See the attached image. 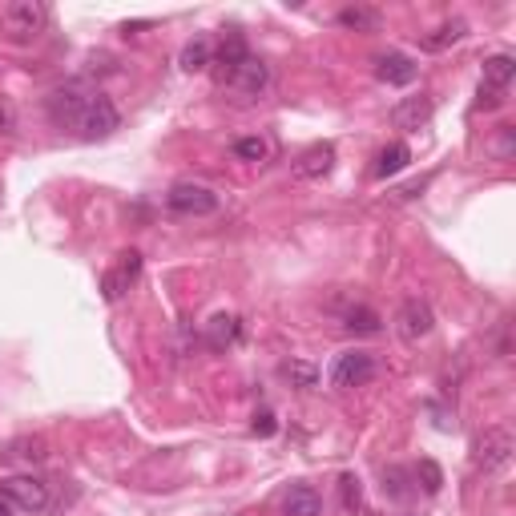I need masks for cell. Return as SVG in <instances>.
Returning <instances> with one entry per match:
<instances>
[{
  "label": "cell",
  "instance_id": "cell-13",
  "mask_svg": "<svg viewBox=\"0 0 516 516\" xmlns=\"http://www.w3.org/2000/svg\"><path fill=\"white\" fill-rule=\"evenodd\" d=\"M137 275H142V255H137V250H129V255H121L117 267L109 270L106 278H101V290H106V298H121L129 287H134Z\"/></svg>",
  "mask_w": 516,
  "mask_h": 516
},
{
  "label": "cell",
  "instance_id": "cell-15",
  "mask_svg": "<svg viewBox=\"0 0 516 516\" xmlns=\"http://www.w3.org/2000/svg\"><path fill=\"white\" fill-rule=\"evenodd\" d=\"M335 166V149L331 146H311L298 154L295 162V177H307V182H315V177H327Z\"/></svg>",
  "mask_w": 516,
  "mask_h": 516
},
{
  "label": "cell",
  "instance_id": "cell-27",
  "mask_svg": "<svg viewBox=\"0 0 516 516\" xmlns=\"http://www.w3.org/2000/svg\"><path fill=\"white\" fill-rule=\"evenodd\" d=\"M383 488H388L391 496H408V472H403V468H388V472H383Z\"/></svg>",
  "mask_w": 516,
  "mask_h": 516
},
{
  "label": "cell",
  "instance_id": "cell-12",
  "mask_svg": "<svg viewBox=\"0 0 516 516\" xmlns=\"http://www.w3.org/2000/svg\"><path fill=\"white\" fill-rule=\"evenodd\" d=\"M420 73V65L408 57V53H383L379 61H375V77L383 81V86H411Z\"/></svg>",
  "mask_w": 516,
  "mask_h": 516
},
{
  "label": "cell",
  "instance_id": "cell-18",
  "mask_svg": "<svg viewBox=\"0 0 516 516\" xmlns=\"http://www.w3.org/2000/svg\"><path fill=\"white\" fill-rule=\"evenodd\" d=\"M247 57H250V49H247V41H242V33H227V41H222V49H218V77H222V86H227V77Z\"/></svg>",
  "mask_w": 516,
  "mask_h": 516
},
{
  "label": "cell",
  "instance_id": "cell-4",
  "mask_svg": "<svg viewBox=\"0 0 516 516\" xmlns=\"http://www.w3.org/2000/svg\"><path fill=\"white\" fill-rule=\"evenodd\" d=\"M512 452H516V440H512L509 428H484L481 436H476L472 460H476V468H484V472H501V468L512 460Z\"/></svg>",
  "mask_w": 516,
  "mask_h": 516
},
{
  "label": "cell",
  "instance_id": "cell-8",
  "mask_svg": "<svg viewBox=\"0 0 516 516\" xmlns=\"http://www.w3.org/2000/svg\"><path fill=\"white\" fill-rule=\"evenodd\" d=\"M396 331H400L403 343H420L436 331V315H431V307L424 298H408V303L396 311Z\"/></svg>",
  "mask_w": 516,
  "mask_h": 516
},
{
  "label": "cell",
  "instance_id": "cell-20",
  "mask_svg": "<svg viewBox=\"0 0 516 516\" xmlns=\"http://www.w3.org/2000/svg\"><path fill=\"white\" fill-rule=\"evenodd\" d=\"M408 162H411V149L403 146V142H391L388 149H379V157H375V177H396L400 170H408Z\"/></svg>",
  "mask_w": 516,
  "mask_h": 516
},
{
  "label": "cell",
  "instance_id": "cell-25",
  "mask_svg": "<svg viewBox=\"0 0 516 516\" xmlns=\"http://www.w3.org/2000/svg\"><path fill=\"white\" fill-rule=\"evenodd\" d=\"M339 488H343V504H347V512H359V509H363V488H359V476L347 472L343 481H339Z\"/></svg>",
  "mask_w": 516,
  "mask_h": 516
},
{
  "label": "cell",
  "instance_id": "cell-29",
  "mask_svg": "<svg viewBox=\"0 0 516 516\" xmlns=\"http://www.w3.org/2000/svg\"><path fill=\"white\" fill-rule=\"evenodd\" d=\"M0 134H16V117H13V109L0 101Z\"/></svg>",
  "mask_w": 516,
  "mask_h": 516
},
{
  "label": "cell",
  "instance_id": "cell-11",
  "mask_svg": "<svg viewBox=\"0 0 516 516\" xmlns=\"http://www.w3.org/2000/svg\"><path fill=\"white\" fill-rule=\"evenodd\" d=\"M431 121V97L420 93V97H403L396 109H391V126L403 129V134H416Z\"/></svg>",
  "mask_w": 516,
  "mask_h": 516
},
{
  "label": "cell",
  "instance_id": "cell-19",
  "mask_svg": "<svg viewBox=\"0 0 516 516\" xmlns=\"http://www.w3.org/2000/svg\"><path fill=\"white\" fill-rule=\"evenodd\" d=\"M242 335V323L238 315H214L210 323H206V343L214 347V351H222V347H230L234 339Z\"/></svg>",
  "mask_w": 516,
  "mask_h": 516
},
{
  "label": "cell",
  "instance_id": "cell-14",
  "mask_svg": "<svg viewBox=\"0 0 516 516\" xmlns=\"http://www.w3.org/2000/svg\"><path fill=\"white\" fill-rule=\"evenodd\" d=\"M339 327H343V331H351V335H379L383 331V319L368 303H347L343 311H339Z\"/></svg>",
  "mask_w": 516,
  "mask_h": 516
},
{
  "label": "cell",
  "instance_id": "cell-24",
  "mask_svg": "<svg viewBox=\"0 0 516 516\" xmlns=\"http://www.w3.org/2000/svg\"><path fill=\"white\" fill-rule=\"evenodd\" d=\"M267 154H270V146L262 142V137H238V142H234V157H238V162H267Z\"/></svg>",
  "mask_w": 516,
  "mask_h": 516
},
{
  "label": "cell",
  "instance_id": "cell-16",
  "mask_svg": "<svg viewBox=\"0 0 516 516\" xmlns=\"http://www.w3.org/2000/svg\"><path fill=\"white\" fill-rule=\"evenodd\" d=\"M283 516H323V496L311 484H295L283 496Z\"/></svg>",
  "mask_w": 516,
  "mask_h": 516
},
{
  "label": "cell",
  "instance_id": "cell-2",
  "mask_svg": "<svg viewBox=\"0 0 516 516\" xmlns=\"http://www.w3.org/2000/svg\"><path fill=\"white\" fill-rule=\"evenodd\" d=\"M45 21H49V8L36 5V0H13V5L0 13V29L13 36L16 45L33 41V36L45 29Z\"/></svg>",
  "mask_w": 516,
  "mask_h": 516
},
{
  "label": "cell",
  "instance_id": "cell-3",
  "mask_svg": "<svg viewBox=\"0 0 516 516\" xmlns=\"http://www.w3.org/2000/svg\"><path fill=\"white\" fill-rule=\"evenodd\" d=\"M166 206H170L174 214H186V218H206V214L218 210V194L202 182H177V186H170V194H166Z\"/></svg>",
  "mask_w": 516,
  "mask_h": 516
},
{
  "label": "cell",
  "instance_id": "cell-23",
  "mask_svg": "<svg viewBox=\"0 0 516 516\" xmlns=\"http://www.w3.org/2000/svg\"><path fill=\"white\" fill-rule=\"evenodd\" d=\"M339 25L343 29H355V33H375L379 29V13H375V8H343Z\"/></svg>",
  "mask_w": 516,
  "mask_h": 516
},
{
  "label": "cell",
  "instance_id": "cell-22",
  "mask_svg": "<svg viewBox=\"0 0 516 516\" xmlns=\"http://www.w3.org/2000/svg\"><path fill=\"white\" fill-rule=\"evenodd\" d=\"M283 375L290 379V388H298V391L319 388V368H315V363H307V359H290L283 368Z\"/></svg>",
  "mask_w": 516,
  "mask_h": 516
},
{
  "label": "cell",
  "instance_id": "cell-21",
  "mask_svg": "<svg viewBox=\"0 0 516 516\" xmlns=\"http://www.w3.org/2000/svg\"><path fill=\"white\" fill-rule=\"evenodd\" d=\"M210 57H214L210 41H206V36H194V41L182 45V57H177V65H182L186 73H202L206 65H210Z\"/></svg>",
  "mask_w": 516,
  "mask_h": 516
},
{
  "label": "cell",
  "instance_id": "cell-6",
  "mask_svg": "<svg viewBox=\"0 0 516 516\" xmlns=\"http://www.w3.org/2000/svg\"><path fill=\"white\" fill-rule=\"evenodd\" d=\"M375 379V359L371 351H343L331 368V383L339 391H351V388H363V383Z\"/></svg>",
  "mask_w": 516,
  "mask_h": 516
},
{
  "label": "cell",
  "instance_id": "cell-30",
  "mask_svg": "<svg viewBox=\"0 0 516 516\" xmlns=\"http://www.w3.org/2000/svg\"><path fill=\"white\" fill-rule=\"evenodd\" d=\"M0 516H8V509H5V504H0Z\"/></svg>",
  "mask_w": 516,
  "mask_h": 516
},
{
  "label": "cell",
  "instance_id": "cell-5",
  "mask_svg": "<svg viewBox=\"0 0 516 516\" xmlns=\"http://www.w3.org/2000/svg\"><path fill=\"white\" fill-rule=\"evenodd\" d=\"M89 97L93 93H86L81 86H65V89H53L49 93V117H53V126H61V129H77L81 126V114H86V106H89Z\"/></svg>",
  "mask_w": 516,
  "mask_h": 516
},
{
  "label": "cell",
  "instance_id": "cell-1",
  "mask_svg": "<svg viewBox=\"0 0 516 516\" xmlns=\"http://www.w3.org/2000/svg\"><path fill=\"white\" fill-rule=\"evenodd\" d=\"M0 501L16 504L21 512H45L53 504L49 496V484L36 481V476H0Z\"/></svg>",
  "mask_w": 516,
  "mask_h": 516
},
{
  "label": "cell",
  "instance_id": "cell-7",
  "mask_svg": "<svg viewBox=\"0 0 516 516\" xmlns=\"http://www.w3.org/2000/svg\"><path fill=\"white\" fill-rule=\"evenodd\" d=\"M227 86H230V93L234 97H242V101H255V97H262L267 93V86H270V65L262 61V57H247L238 65V69L227 77Z\"/></svg>",
  "mask_w": 516,
  "mask_h": 516
},
{
  "label": "cell",
  "instance_id": "cell-26",
  "mask_svg": "<svg viewBox=\"0 0 516 516\" xmlns=\"http://www.w3.org/2000/svg\"><path fill=\"white\" fill-rule=\"evenodd\" d=\"M416 476L424 481V492H440V488H444V472H440V468L431 464V460H420Z\"/></svg>",
  "mask_w": 516,
  "mask_h": 516
},
{
  "label": "cell",
  "instance_id": "cell-17",
  "mask_svg": "<svg viewBox=\"0 0 516 516\" xmlns=\"http://www.w3.org/2000/svg\"><path fill=\"white\" fill-rule=\"evenodd\" d=\"M464 36H468V21L464 16H452V21H444L436 33H428L420 45H424L428 53H444V49H452V45L464 41Z\"/></svg>",
  "mask_w": 516,
  "mask_h": 516
},
{
  "label": "cell",
  "instance_id": "cell-9",
  "mask_svg": "<svg viewBox=\"0 0 516 516\" xmlns=\"http://www.w3.org/2000/svg\"><path fill=\"white\" fill-rule=\"evenodd\" d=\"M117 126H121L117 106L106 97V93H93L89 106H86V114H81V126H77V129L93 142V137H109Z\"/></svg>",
  "mask_w": 516,
  "mask_h": 516
},
{
  "label": "cell",
  "instance_id": "cell-28",
  "mask_svg": "<svg viewBox=\"0 0 516 516\" xmlns=\"http://www.w3.org/2000/svg\"><path fill=\"white\" fill-rule=\"evenodd\" d=\"M275 416H270V411H258V416H255V431H258V436H275Z\"/></svg>",
  "mask_w": 516,
  "mask_h": 516
},
{
  "label": "cell",
  "instance_id": "cell-10",
  "mask_svg": "<svg viewBox=\"0 0 516 516\" xmlns=\"http://www.w3.org/2000/svg\"><path fill=\"white\" fill-rule=\"evenodd\" d=\"M512 77H516V61L509 57V53H496V57H488V61H484L481 93L488 97V106H496V97H501V93L512 86Z\"/></svg>",
  "mask_w": 516,
  "mask_h": 516
}]
</instances>
